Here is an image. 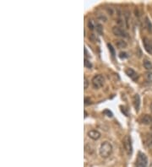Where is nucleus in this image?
Returning a JSON list of instances; mask_svg holds the SVG:
<instances>
[{
  "instance_id": "obj_10",
  "label": "nucleus",
  "mask_w": 152,
  "mask_h": 167,
  "mask_svg": "<svg viewBox=\"0 0 152 167\" xmlns=\"http://www.w3.org/2000/svg\"><path fill=\"white\" fill-rule=\"evenodd\" d=\"M140 122H141V123L145 124V125L150 124V123H152V117L150 115H144L140 118Z\"/></svg>"
},
{
  "instance_id": "obj_28",
  "label": "nucleus",
  "mask_w": 152,
  "mask_h": 167,
  "mask_svg": "<svg viewBox=\"0 0 152 167\" xmlns=\"http://www.w3.org/2000/svg\"><path fill=\"white\" fill-rule=\"evenodd\" d=\"M150 110H151V112H152V103H151V105H150Z\"/></svg>"
},
{
  "instance_id": "obj_8",
  "label": "nucleus",
  "mask_w": 152,
  "mask_h": 167,
  "mask_svg": "<svg viewBox=\"0 0 152 167\" xmlns=\"http://www.w3.org/2000/svg\"><path fill=\"white\" fill-rule=\"evenodd\" d=\"M125 73H126V74L129 76L131 79H133L134 81H136L139 78L138 74L134 70V69H132V68H128L127 70L125 71Z\"/></svg>"
},
{
  "instance_id": "obj_16",
  "label": "nucleus",
  "mask_w": 152,
  "mask_h": 167,
  "mask_svg": "<svg viewBox=\"0 0 152 167\" xmlns=\"http://www.w3.org/2000/svg\"><path fill=\"white\" fill-rule=\"evenodd\" d=\"M84 65H85V67L87 68H92V64H91V63L86 58H85V59H84Z\"/></svg>"
},
{
  "instance_id": "obj_3",
  "label": "nucleus",
  "mask_w": 152,
  "mask_h": 167,
  "mask_svg": "<svg viewBox=\"0 0 152 167\" xmlns=\"http://www.w3.org/2000/svg\"><path fill=\"white\" fill-rule=\"evenodd\" d=\"M148 164L147 156L142 152H139L137 159H136L135 166L136 167H146Z\"/></svg>"
},
{
  "instance_id": "obj_2",
  "label": "nucleus",
  "mask_w": 152,
  "mask_h": 167,
  "mask_svg": "<svg viewBox=\"0 0 152 167\" xmlns=\"http://www.w3.org/2000/svg\"><path fill=\"white\" fill-rule=\"evenodd\" d=\"M91 83H92V86L94 89H98L100 88H102L104 85V84H105V79H104V77L102 75L97 74L92 78Z\"/></svg>"
},
{
  "instance_id": "obj_6",
  "label": "nucleus",
  "mask_w": 152,
  "mask_h": 167,
  "mask_svg": "<svg viewBox=\"0 0 152 167\" xmlns=\"http://www.w3.org/2000/svg\"><path fill=\"white\" fill-rule=\"evenodd\" d=\"M143 45H144V47H145V51L148 52V53L152 54V45L150 42V40L145 37L143 39Z\"/></svg>"
},
{
  "instance_id": "obj_23",
  "label": "nucleus",
  "mask_w": 152,
  "mask_h": 167,
  "mask_svg": "<svg viewBox=\"0 0 152 167\" xmlns=\"http://www.w3.org/2000/svg\"><path fill=\"white\" fill-rule=\"evenodd\" d=\"M90 99L89 98V97H85V105H90Z\"/></svg>"
},
{
  "instance_id": "obj_5",
  "label": "nucleus",
  "mask_w": 152,
  "mask_h": 167,
  "mask_svg": "<svg viewBox=\"0 0 152 167\" xmlns=\"http://www.w3.org/2000/svg\"><path fill=\"white\" fill-rule=\"evenodd\" d=\"M113 33L117 36H119V37H128V33L127 32L122 29V28H120L119 26H114L113 28Z\"/></svg>"
},
{
  "instance_id": "obj_4",
  "label": "nucleus",
  "mask_w": 152,
  "mask_h": 167,
  "mask_svg": "<svg viewBox=\"0 0 152 167\" xmlns=\"http://www.w3.org/2000/svg\"><path fill=\"white\" fill-rule=\"evenodd\" d=\"M123 147H124L127 154L130 155L133 153V147H132V143H131V138L129 136H125V138H123Z\"/></svg>"
},
{
  "instance_id": "obj_20",
  "label": "nucleus",
  "mask_w": 152,
  "mask_h": 167,
  "mask_svg": "<svg viewBox=\"0 0 152 167\" xmlns=\"http://www.w3.org/2000/svg\"><path fill=\"white\" fill-rule=\"evenodd\" d=\"M88 27H89V29L91 31H93L95 29V26H94L92 20H89V21H88Z\"/></svg>"
},
{
  "instance_id": "obj_25",
  "label": "nucleus",
  "mask_w": 152,
  "mask_h": 167,
  "mask_svg": "<svg viewBox=\"0 0 152 167\" xmlns=\"http://www.w3.org/2000/svg\"><path fill=\"white\" fill-rule=\"evenodd\" d=\"M85 56H87V49H86L85 47Z\"/></svg>"
},
{
  "instance_id": "obj_27",
  "label": "nucleus",
  "mask_w": 152,
  "mask_h": 167,
  "mask_svg": "<svg viewBox=\"0 0 152 167\" xmlns=\"http://www.w3.org/2000/svg\"><path fill=\"white\" fill-rule=\"evenodd\" d=\"M151 141H152V126H151Z\"/></svg>"
},
{
  "instance_id": "obj_24",
  "label": "nucleus",
  "mask_w": 152,
  "mask_h": 167,
  "mask_svg": "<svg viewBox=\"0 0 152 167\" xmlns=\"http://www.w3.org/2000/svg\"><path fill=\"white\" fill-rule=\"evenodd\" d=\"M121 111H122V112L123 113H124L125 114V116L126 117H129V113H128L127 112H126V110H125V107H121Z\"/></svg>"
},
{
  "instance_id": "obj_17",
  "label": "nucleus",
  "mask_w": 152,
  "mask_h": 167,
  "mask_svg": "<svg viewBox=\"0 0 152 167\" xmlns=\"http://www.w3.org/2000/svg\"><path fill=\"white\" fill-rule=\"evenodd\" d=\"M145 79L148 82H152V73L148 72L145 74Z\"/></svg>"
},
{
  "instance_id": "obj_14",
  "label": "nucleus",
  "mask_w": 152,
  "mask_h": 167,
  "mask_svg": "<svg viewBox=\"0 0 152 167\" xmlns=\"http://www.w3.org/2000/svg\"><path fill=\"white\" fill-rule=\"evenodd\" d=\"M95 29H97V32L99 35L103 34V27L101 24H97V26H95Z\"/></svg>"
},
{
  "instance_id": "obj_18",
  "label": "nucleus",
  "mask_w": 152,
  "mask_h": 167,
  "mask_svg": "<svg viewBox=\"0 0 152 167\" xmlns=\"http://www.w3.org/2000/svg\"><path fill=\"white\" fill-rule=\"evenodd\" d=\"M103 114H104V115L107 116L108 117H113V112H112L110 110H108V109H106L105 111H103Z\"/></svg>"
},
{
  "instance_id": "obj_19",
  "label": "nucleus",
  "mask_w": 152,
  "mask_h": 167,
  "mask_svg": "<svg viewBox=\"0 0 152 167\" xmlns=\"http://www.w3.org/2000/svg\"><path fill=\"white\" fill-rule=\"evenodd\" d=\"M128 57H129V55H128L126 52H121L119 53V58L121 59H125V58H128Z\"/></svg>"
},
{
  "instance_id": "obj_21",
  "label": "nucleus",
  "mask_w": 152,
  "mask_h": 167,
  "mask_svg": "<svg viewBox=\"0 0 152 167\" xmlns=\"http://www.w3.org/2000/svg\"><path fill=\"white\" fill-rule=\"evenodd\" d=\"M89 39L91 41V42H97V36H95L94 34H90V36H89Z\"/></svg>"
},
{
  "instance_id": "obj_11",
  "label": "nucleus",
  "mask_w": 152,
  "mask_h": 167,
  "mask_svg": "<svg viewBox=\"0 0 152 167\" xmlns=\"http://www.w3.org/2000/svg\"><path fill=\"white\" fill-rule=\"evenodd\" d=\"M145 27H146V29L148 31H152V24H151L150 20L149 19V18H148V17L145 18Z\"/></svg>"
},
{
  "instance_id": "obj_7",
  "label": "nucleus",
  "mask_w": 152,
  "mask_h": 167,
  "mask_svg": "<svg viewBox=\"0 0 152 167\" xmlns=\"http://www.w3.org/2000/svg\"><path fill=\"white\" fill-rule=\"evenodd\" d=\"M88 137L93 140H97L101 138V133H100L97 130H90L87 133Z\"/></svg>"
},
{
  "instance_id": "obj_12",
  "label": "nucleus",
  "mask_w": 152,
  "mask_h": 167,
  "mask_svg": "<svg viewBox=\"0 0 152 167\" xmlns=\"http://www.w3.org/2000/svg\"><path fill=\"white\" fill-rule=\"evenodd\" d=\"M116 45H117V47L120 49H122V48H125L127 47V43L124 41H122V40H119L116 42Z\"/></svg>"
},
{
  "instance_id": "obj_15",
  "label": "nucleus",
  "mask_w": 152,
  "mask_h": 167,
  "mask_svg": "<svg viewBox=\"0 0 152 167\" xmlns=\"http://www.w3.org/2000/svg\"><path fill=\"white\" fill-rule=\"evenodd\" d=\"M107 47H108V49H109V51L111 52L112 57H113V58H114L115 55H116V52H115V49L113 48V47L112 46V44H110V43L107 44Z\"/></svg>"
},
{
  "instance_id": "obj_26",
  "label": "nucleus",
  "mask_w": 152,
  "mask_h": 167,
  "mask_svg": "<svg viewBox=\"0 0 152 167\" xmlns=\"http://www.w3.org/2000/svg\"><path fill=\"white\" fill-rule=\"evenodd\" d=\"M87 117V112H85V117Z\"/></svg>"
},
{
  "instance_id": "obj_13",
  "label": "nucleus",
  "mask_w": 152,
  "mask_h": 167,
  "mask_svg": "<svg viewBox=\"0 0 152 167\" xmlns=\"http://www.w3.org/2000/svg\"><path fill=\"white\" fill-rule=\"evenodd\" d=\"M144 67H145V68H146L147 70H151L152 69V63L150 62L149 60L145 59V61H144Z\"/></svg>"
},
{
  "instance_id": "obj_9",
  "label": "nucleus",
  "mask_w": 152,
  "mask_h": 167,
  "mask_svg": "<svg viewBox=\"0 0 152 167\" xmlns=\"http://www.w3.org/2000/svg\"><path fill=\"white\" fill-rule=\"evenodd\" d=\"M133 105L135 108V111L138 112L139 110V107H140V97H139L138 94L134 95L133 97Z\"/></svg>"
},
{
  "instance_id": "obj_22",
  "label": "nucleus",
  "mask_w": 152,
  "mask_h": 167,
  "mask_svg": "<svg viewBox=\"0 0 152 167\" xmlns=\"http://www.w3.org/2000/svg\"><path fill=\"white\" fill-rule=\"evenodd\" d=\"M84 80H85V82H84V88H85V89H86L88 88V85H89V82H88V79L86 78L84 79Z\"/></svg>"
},
{
  "instance_id": "obj_1",
  "label": "nucleus",
  "mask_w": 152,
  "mask_h": 167,
  "mask_svg": "<svg viewBox=\"0 0 152 167\" xmlns=\"http://www.w3.org/2000/svg\"><path fill=\"white\" fill-rule=\"evenodd\" d=\"M112 152H113V146H112V144L109 142L107 141L103 142L101 144V146H100L99 154L102 158L104 159L108 158L112 154Z\"/></svg>"
}]
</instances>
